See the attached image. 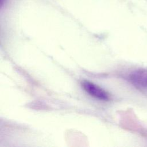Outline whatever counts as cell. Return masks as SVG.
Segmentation results:
<instances>
[{
  "mask_svg": "<svg viewBox=\"0 0 147 147\" xmlns=\"http://www.w3.org/2000/svg\"><path fill=\"white\" fill-rule=\"evenodd\" d=\"M83 90L91 96L102 100H109L110 95L106 90L88 80H83L81 83Z\"/></svg>",
  "mask_w": 147,
  "mask_h": 147,
  "instance_id": "obj_1",
  "label": "cell"
},
{
  "mask_svg": "<svg viewBox=\"0 0 147 147\" xmlns=\"http://www.w3.org/2000/svg\"><path fill=\"white\" fill-rule=\"evenodd\" d=\"M129 80L136 88L147 91V69H139L133 71L129 75Z\"/></svg>",
  "mask_w": 147,
  "mask_h": 147,
  "instance_id": "obj_2",
  "label": "cell"
}]
</instances>
